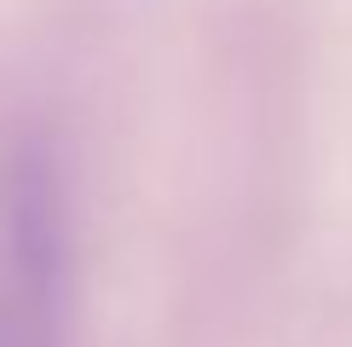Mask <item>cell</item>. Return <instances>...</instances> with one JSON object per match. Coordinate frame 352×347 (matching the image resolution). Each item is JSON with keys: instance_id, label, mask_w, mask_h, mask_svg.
<instances>
[{"instance_id": "cell-1", "label": "cell", "mask_w": 352, "mask_h": 347, "mask_svg": "<svg viewBox=\"0 0 352 347\" xmlns=\"http://www.w3.org/2000/svg\"><path fill=\"white\" fill-rule=\"evenodd\" d=\"M69 202L47 151L0 174V347H69Z\"/></svg>"}]
</instances>
